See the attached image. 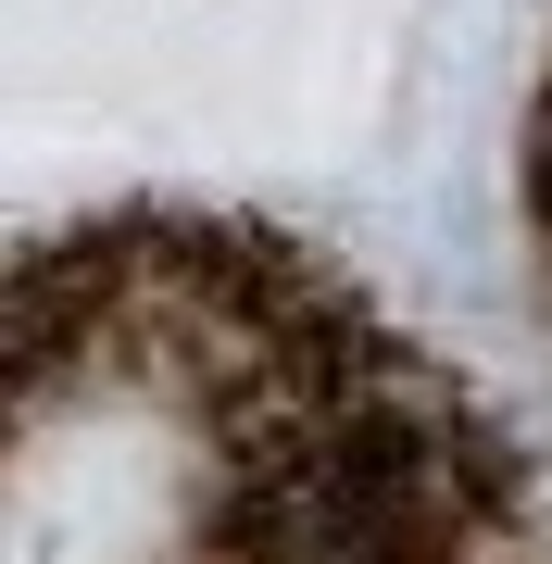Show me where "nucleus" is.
I'll list each match as a JSON object with an SVG mask.
<instances>
[{"label":"nucleus","instance_id":"obj_1","mask_svg":"<svg viewBox=\"0 0 552 564\" xmlns=\"http://www.w3.org/2000/svg\"><path fill=\"white\" fill-rule=\"evenodd\" d=\"M540 226H552V113H540Z\"/></svg>","mask_w":552,"mask_h":564}]
</instances>
